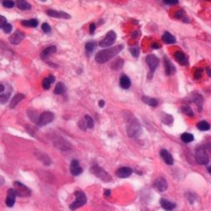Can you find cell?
<instances>
[{"mask_svg":"<svg viewBox=\"0 0 211 211\" xmlns=\"http://www.w3.org/2000/svg\"><path fill=\"white\" fill-rule=\"evenodd\" d=\"M75 195L76 197V199L69 206V208L71 209L72 210H75L76 209L80 208L81 206L85 205L87 200L86 196L84 194V192H83L82 191H76L75 192Z\"/></svg>","mask_w":211,"mask_h":211,"instance_id":"obj_5","label":"cell"},{"mask_svg":"<svg viewBox=\"0 0 211 211\" xmlns=\"http://www.w3.org/2000/svg\"><path fill=\"white\" fill-rule=\"evenodd\" d=\"M151 47H152L153 49H159L161 47H160V45L158 43H153L151 45Z\"/></svg>","mask_w":211,"mask_h":211,"instance_id":"obj_51","label":"cell"},{"mask_svg":"<svg viewBox=\"0 0 211 211\" xmlns=\"http://www.w3.org/2000/svg\"><path fill=\"white\" fill-rule=\"evenodd\" d=\"M129 51H130L131 54L134 57V58H137L140 55V47L138 46H133L129 48Z\"/></svg>","mask_w":211,"mask_h":211,"instance_id":"obj_38","label":"cell"},{"mask_svg":"<svg viewBox=\"0 0 211 211\" xmlns=\"http://www.w3.org/2000/svg\"><path fill=\"white\" fill-rule=\"evenodd\" d=\"M131 85V81L130 79L127 77L126 75H123L120 78V86L123 88V89H125L127 90L128 89Z\"/></svg>","mask_w":211,"mask_h":211,"instance_id":"obj_23","label":"cell"},{"mask_svg":"<svg viewBox=\"0 0 211 211\" xmlns=\"http://www.w3.org/2000/svg\"><path fill=\"white\" fill-rule=\"evenodd\" d=\"M25 96L24 94H21V93H18L17 95H15V96L13 97V99L11 100V101H10V107L11 109L15 108L16 106L18 105L20 101H21L22 100L25 98Z\"/></svg>","mask_w":211,"mask_h":211,"instance_id":"obj_22","label":"cell"},{"mask_svg":"<svg viewBox=\"0 0 211 211\" xmlns=\"http://www.w3.org/2000/svg\"><path fill=\"white\" fill-rule=\"evenodd\" d=\"M51 82L48 80V78H45L43 80H42V87H43L44 90H49L50 87H51Z\"/></svg>","mask_w":211,"mask_h":211,"instance_id":"obj_40","label":"cell"},{"mask_svg":"<svg viewBox=\"0 0 211 211\" xmlns=\"http://www.w3.org/2000/svg\"><path fill=\"white\" fill-rule=\"evenodd\" d=\"M41 30L43 31L44 33H50L52 31V29H51V26L49 25V24L47 23H43L41 25Z\"/></svg>","mask_w":211,"mask_h":211,"instance_id":"obj_42","label":"cell"},{"mask_svg":"<svg viewBox=\"0 0 211 211\" xmlns=\"http://www.w3.org/2000/svg\"><path fill=\"white\" fill-rule=\"evenodd\" d=\"M7 23V19L6 18L4 17V16L1 15H0V29L2 28L3 29V27L4 26V25Z\"/></svg>","mask_w":211,"mask_h":211,"instance_id":"obj_46","label":"cell"},{"mask_svg":"<svg viewBox=\"0 0 211 211\" xmlns=\"http://www.w3.org/2000/svg\"><path fill=\"white\" fill-rule=\"evenodd\" d=\"M202 75H203V69L202 68H198L194 72V78L196 80H199L202 77Z\"/></svg>","mask_w":211,"mask_h":211,"instance_id":"obj_44","label":"cell"},{"mask_svg":"<svg viewBox=\"0 0 211 211\" xmlns=\"http://www.w3.org/2000/svg\"><path fill=\"white\" fill-rule=\"evenodd\" d=\"M160 155H161L162 160L164 161L166 164L169 165V166L173 165L174 163L173 157H172V155H171V153L169 152L168 150H166V149H161V152H160Z\"/></svg>","mask_w":211,"mask_h":211,"instance_id":"obj_17","label":"cell"},{"mask_svg":"<svg viewBox=\"0 0 211 211\" xmlns=\"http://www.w3.org/2000/svg\"><path fill=\"white\" fill-rule=\"evenodd\" d=\"M10 97V93L0 94V104H5L9 101Z\"/></svg>","mask_w":211,"mask_h":211,"instance_id":"obj_39","label":"cell"},{"mask_svg":"<svg viewBox=\"0 0 211 211\" xmlns=\"http://www.w3.org/2000/svg\"><path fill=\"white\" fill-rule=\"evenodd\" d=\"M141 127L134 118H130L127 122V132L129 137H136L140 134Z\"/></svg>","mask_w":211,"mask_h":211,"instance_id":"obj_2","label":"cell"},{"mask_svg":"<svg viewBox=\"0 0 211 211\" xmlns=\"http://www.w3.org/2000/svg\"><path fill=\"white\" fill-rule=\"evenodd\" d=\"M162 41H164L165 43L166 44H173L177 41L175 37H173V36H172L171 33H169V32H165L164 35H163V37H162Z\"/></svg>","mask_w":211,"mask_h":211,"instance_id":"obj_26","label":"cell"},{"mask_svg":"<svg viewBox=\"0 0 211 211\" xmlns=\"http://www.w3.org/2000/svg\"><path fill=\"white\" fill-rule=\"evenodd\" d=\"M79 127H80V129H82V130L85 131L87 129V124H86V122H85V119H82V120H80V123H79Z\"/></svg>","mask_w":211,"mask_h":211,"instance_id":"obj_45","label":"cell"},{"mask_svg":"<svg viewBox=\"0 0 211 211\" xmlns=\"http://www.w3.org/2000/svg\"><path fill=\"white\" fill-rule=\"evenodd\" d=\"M25 38V36L21 31H16L15 33H13L10 37V42L13 45H18L22 41V40Z\"/></svg>","mask_w":211,"mask_h":211,"instance_id":"obj_14","label":"cell"},{"mask_svg":"<svg viewBox=\"0 0 211 211\" xmlns=\"http://www.w3.org/2000/svg\"><path fill=\"white\" fill-rule=\"evenodd\" d=\"M90 172L97 177H99L100 179H101L104 182H110L112 180L111 176L104 169L100 167L98 165H94L93 166L90 168Z\"/></svg>","mask_w":211,"mask_h":211,"instance_id":"obj_3","label":"cell"},{"mask_svg":"<svg viewBox=\"0 0 211 211\" xmlns=\"http://www.w3.org/2000/svg\"><path fill=\"white\" fill-rule=\"evenodd\" d=\"M192 101L195 103L196 106L199 108V111H201L203 107V103H204V99L203 96L199 94H195L192 96Z\"/></svg>","mask_w":211,"mask_h":211,"instance_id":"obj_25","label":"cell"},{"mask_svg":"<svg viewBox=\"0 0 211 211\" xmlns=\"http://www.w3.org/2000/svg\"><path fill=\"white\" fill-rule=\"evenodd\" d=\"M16 5L21 10H29L31 9V5L25 0H19L16 2Z\"/></svg>","mask_w":211,"mask_h":211,"instance_id":"obj_28","label":"cell"},{"mask_svg":"<svg viewBox=\"0 0 211 211\" xmlns=\"http://www.w3.org/2000/svg\"><path fill=\"white\" fill-rule=\"evenodd\" d=\"M164 3L168 4V5H174V4H177V3H178V1L171 0V1H164Z\"/></svg>","mask_w":211,"mask_h":211,"instance_id":"obj_49","label":"cell"},{"mask_svg":"<svg viewBox=\"0 0 211 211\" xmlns=\"http://www.w3.org/2000/svg\"><path fill=\"white\" fill-rule=\"evenodd\" d=\"M14 186H15V191L16 192V195L19 196V197H29L31 195V190L29 189L28 187L25 186L24 184H22L19 182H15L14 183Z\"/></svg>","mask_w":211,"mask_h":211,"instance_id":"obj_9","label":"cell"},{"mask_svg":"<svg viewBox=\"0 0 211 211\" xmlns=\"http://www.w3.org/2000/svg\"><path fill=\"white\" fill-rule=\"evenodd\" d=\"M142 101L147 104V105L150 106H154V107L158 105L157 100L155 99V98H152V97H149V96H142Z\"/></svg>","mask_w":211,"mask_h":211,"instance_id":"obj_27","label":"cell"},{"mask_svg":"<svg viewBox=\"0 0 211 211\" xmlns=\"http://www.w3.org/2000/svg\"><path fill=\"white\" fill-rule=\"evenodd\" d=\"M53 144H54V146L56 148L61 149V150H68V149H71L70 144L68 143L66 140L61 138V137L57 138L56 140H53Z\"/></svg>","mask_w":211,"mask_h":211,"instance_id":"obj_10","label":"cell"},{"mask_svg":"<svg viewBox=\"0 0 211 211\" xmlns=\"http://www.w3.org/2000/svg\"><path fill=\"white\" fill-rule=\"evenodd\" d=\"M66 91V85L62 82H58L55 86L54 89V94L55 95H62L65 93Z\"/></svg>","mask_w":211,"mask_h":211,"instance_id":"obj_29","label":"cell"},{"mask_svg":"<svg viewBox=\"0 0 211 211\" xmlns=\"http://www.w3.org/2000/svg\"><path fill=\"white\" fill-rule=\"evenodd\" d=\"M98 105H99L100 107H103V106H105V101H104V100H100Z\"/></svg>","mask_w":211,"mask_h":211,"instance_id":"obj_52","label":"cell"},{"mask_svg":"<svg viewBox=\"0 0 211 211\" xmlns=\"http://www.w3.org/2000/svg\"><path fill=\"white\" fill-rule=\"evenodd\" d=\"M21 24L25 27H31V28H35L38 25V20L37 19H24L22 20Z\"/></svg>","mask_w":211,"mask_h":211,"instance_id":"obj_24","label":"cell"},{"mask_svg":"<svg viewBox=\"0 0 211 211\" xmlns=\"http://www.w3.org/2000/svg\"><path fill=\"white\" fill-rule=\"evenodd\" d=\"M4 85L3 84H0V93H2V92H3L4 91Z\"/></svg>","mask_w":211,"mask_h":211,"instance_id":"obj_55","label":"cell"},{"mask_svg":"<svg viewBox=\"0 0 211 211\" xmlns=\"http://www.w3.org/2000/svg\"><path fill=\"white\" fill-rule=\"evenodd\" d=\"M154 187L155 188L158 190L159 192H165L166 191L168 187V183L166 180L163 177H159L154 183Z\"/></svg>","mask_w":211,"mask_h":211,"instance_id":"obj_12","label":"cell"},{"mask_svg":"<svg viewBox=\"0 0 211 211\" xmlns=\"http://www.w3.org/2000/svg\"><path fill=\"white\" fill-rule=\"evenodd\" d=\"M206 148H207V149H209V152L211 153V144H208L206 145Z\"/></svg>","mask_w":211,"mask_h":211,"instance_id":"obj_56","label":"cell"},{"mask_svg":"<svg viewBox=\"0 0 211 211\" xmlns=\"http://www.w3.org/2000/svg\"><path fill=\"white\" fill-rule=\"evenodd\" d=\"M208 171L209 172V173L211 174V166H209V167H208Z\"/></svg>","mask_w":211,"mask_h":211,"instance_id":"obj_57","label":"cell"},{"mask_svg":"<svg viewBox=\"0 0 211 211\" xmlns=\"http://www.w3.org/2000/svg\"><path fill=\"white\" fill-rule=\"evenodd\" d=\"M132 173H133V170L130 167H127V166L118 168L116 171V175L120 178H127L130 177Z\"/></svg>","mask_w":211,"mask_h":211,"instance_id":"obj_15","label":"cell"},{"mask_svg":"<svg viewBox=\"0 0 211 211\" xmlns=\"http://www.w3.org/2000/svg\"><path fill=\"white\" fill-rule=\"evenodd\" d=\"M16 192L15 191V189L13 188H10V189L8 190V192H7V198H6V205L8 207H12L13 205H15V198H16Z\"/></svg>","mask_w":211,"mask_h":211,"instance_id":"obj_18","label":"cell"},{"mask_svg":"<svg viewBox=\"0 0 211 211\" xmlns=\"http://www.w3.org/2000/svg\"><path fill=\"white\" fill-rule=\"evenodd\" d=\"M195 158L197 163L201 166H205L207 165L209 161V156L207 153L205 151V148H203L201 146H199L196 148L195 150Z\"/></svg>","mask_w":211,"mask_h":211,"instance_id":"obj_4","label":"cell"},{"mask_svg":"<svg viewBox=\"0 0 211 211\" xmlns=\"http://www.w3.org/2000/svg\"><path fill=\"white\" fill-rule=\"evenodd\" d=\"M123 63H124V62H123V59L121 58L117 59V60H115V61L112 63V69H114V70H118V69H120V68L123 67Z\"/></svg>","mask_w":211,"mask_h":211,"instance_id":"obj_34","label":"cell"},{"mask_svg":"<svg viewBox=\"0 0 211 211\" xmlns=\"http://www.w3.org/2000/svg\"><path fill=\"white\" fill-rule=\"evenodd\" d=\"M27 114H28V117L30 118L31 121L34 122L36 123H37L38 119H39L40 116L37 115V111L32 110V109H29V110H27Z\"/></svg>","mask_w":211,"mask_h":211,"instance_id":"obj_30","label":"cell"},{"mask_svg":"<svg viewBox=\"0 0 211 211\" xmlns=\"http://www.w3.org/2000/svg\"><path fill=\"white\" fill-rule=\"evenodd\" d=\"M53 119H54V114L53 112H44L39 117L37 124L39 127H43V126H46V125L51 123L53 121Z\"/></svg>","mask_w":211,"mask_h":211,"instance_id":"obj_7","label":"cell"},{"mask_svg":"<svg viewBox=\"0 0 211 211\" xmlns=\"http://www.w3.org/2000/svg\"><path fill=\"white\" fill-rule=\"evenodd\" d=\"M145 60L147 64L149 66V75H150V78H151L153 74L155 73V69L157 68L159 65V58L156 56H155L154 54H149L146 57Z\"/></svg>","mask_w":211,"mask_h":211,"instance_id":"obj_8","label":"cell"},{"mask_svg":"<svg viewBox=\"0 0 211 211\" xmlns=\"http://www.w3.org/2000/svg\"><path fill=\"white\" fill-rule=\"evenodd\" d=\"M165 70H166V74L167 75H173L176 72V68L173 64L169 61L167 58H165Z\"/></svg>","mask_w":211,"mask_h":211,"instance_id":"obj_21","label":"cell"},{"mask_svg":"<svg viewBox=\"0 0 211 211\" xmlns=\"http://www.w3.org/2000/svg\"><path fill=\"white\" fill-rule=\"evenodd\" d=\"M3 31H4L5 33H7V34L10 33V32L12 31V25L10 24V23H6V24L4 25V26L3 27Z\"/></svg>","mask_w":211,"mask_h":211,"instance_id":"obj_43","label":"cell"},{"mask_svg":"<svg viewBox=\"0 0 211 211\" xmlns=\"http://www.w3.org/2000/svg\"><path fill=\"white\" fill-rule=\"evenodd\" d=\"M84 119H85V122H86L87 124V128H92L94 127V120L93 118H91L90 116L85 115L84 116Z\"/></svg>","mask_w":211,"mask_h":211,"instance_id":"obj_37","label":"cell"},{"mask_svg":"<svg viewBox=\"0 0 211 211\" xmlns=\"http://www.w3.org/2000/svg\"><path fill=\"white\" fill-rule=\"evenodd\" d=\"M197 127H198V128H199V130L208 131L209 130V128H210V125H209V123L208 122L201 121L198 123Z\"/></svg>","mask_w":211,"mask_h":211,"instance_id":"obj_33","label":"cell"},{"mask_svg":"<svg viewBox=\"0 0 211 211\" xmlns=\"http://www.w3.org/2000/svg\"><path fill=\"white\" fill-rule=\"evenodd\" d=\"M206 73H207V75H208L209 77L211 78V68H206Z\"/></svg>","mask_w":211,"mask_h":211,"instance_id":"obj_53","label":"cell"},{"mask_svg":"<svg viewBox=\"0 0 211 211\" xmlns=\"http://www.w3.org/2000/svg\"><path fill=\"white\" fill-rule=\"evenodd\" d=\"M117 39V34L113 31H110L106 37L99 42V46L101 47H107L112 46Z\"/></svg>","mask_w":211,"mask_h":211,"instance_id":"obj_6","label":"cell"},{"mask_svg":"<svg viewBox=\"0 0 211 211\" xmlns=\"http://www.w3.org/2000/svg\"><path fill=\"white\" fill-rule=\"evenodd\" d=\"M96 24H94V23H91L90 25V33L91 35L94 34V32H95V31H96Z\"/></svg>","mask_w":211,"mask_h":211,"instance_id":"obj_47","label":"cell"},{"mask_svg":"<svg viewBox=\"0 0 211 211\" xmlns=\"http://www.w3.org/2000/svg\"><path fill=\"white\" fill-rule=\"evenodd\" d=\"M3 7H5V8H8V9H11V8H13V7L15 6V3L14 2V1H12V0H8V1H3Z\"/></svg>","mask_w":211,"mask_h":211,"instance_id":"obj_41","label":"cell"},{"mask_svg":"<svg viewBox=\"0 0 211 211\" xmlns=\"http://www.w3.org/2000/svg\"><path fill=\"white\" fill-rule=\"evenodd\" d=\"M184 15V11L183 10H179V11H177V13H176V15H175V17L176 18H178V19H180V18H183V16Z\"/></svg>","mask_w":211,"mask_h":211,"instance_id":"obj_48","label":"cell"},{"mask_svg":"<svg viewBox=\"0 0 211 211\" xmlns=\"http://www.w3.org/2000/svg\"><path fill=\"white\" fill-rule=\"evenodd\" d=\"M160 204L161 205L162 208L166 211L173 210L174 209L176 208V204H174L171 201H168L167 199H161L160 200Z\"/></svg>","mask_w":211,"mask_h":211,"instance_id":"obj_19","label":"cell"},{"mask_svg":"<svg viewBox=\"0 0 211 211\" xmlns=\"http://www.w3.org/2000/svg\"><path fill=\"white\" fill-rule=\"evenodd\" d=\"M57 52V47L55 46H50V47H47L46 49H44L41 53V59H47L49 56H51L53 53H56Z\"/></svg>","mask_w":211,"mask_h":211,"instance_id":"obj_20","label":"cell"},{"mask_svg":"<svg viewBox=\"0 0 211 211\" xmlns=\"http://www.w3.org/2000/svg\"><path fill=\"white\" fill-rule=\"evenodd\" d=\"M161 122L164 124L171 125L173 123V118L169 114H163L161 118Z\"/></svg>","mask_w":211,"mask_h":211,"instance_id":"obj_35","label":"cell"},{"mask_svg":"<svg viewBox=\"0 0 211 211\" xmlns=\"http://www.w3.org/2000/svg\"><path fill=\"white\" fill-rule=\"evenodd\" d=\"M96 41H89L85 44V52H86L88 54H90V53L93 52L94 50L96 49Z\"/></svg>","mask_w":211,"mask_h":211,"instance_id":"obj_32","label":"cell"},{"mask_svg":"<svg viewBox=\"0 0 211 211\" xmlns=\"http://www.w3.org/2000/svg\"><path fill=\"white\" fill-rule=\"evenodd\" d=\"M111 195V190L109 189H106L105 191V196L106 197H109V196Z\"/></svg>","mask_w":211,"mask_h":211,"instance_id":"obj_54","label":"cell"},{"mask_svg":"<svg viewBox=\"0 0 211 211\" xmlns=\"http://www.w3.org/2000/svg\"><path fill=\"white\" fill-rule=\"evenodd\" d=\"M174 58L177 60V62L180 63L181 65L187 66L188 65V59L187 56L181 51H177L174 54Z\"/></svg>","mask_w":211,"mask_h":211,"instance_id":"obj_16","label":"cell"},{"mask_svg":"<svg viewBox=\"0 0 211 211\" xmlns=\"http://www.w3.org/2000/svg\"><path fill=\"white\" fill-rule=\"evenodd\" d=\"M47 78H48V80H49V81L51 82V83H52V84H53V83H54V81H55V77H54L53 75H49V76H48Z\"/></svg>","mask_w":211,"mask_h":211,"instance_id":"obj_50","label":"cell"},{"mask_svg":"<svg viewBox=\"0 0 211 211\" xmlns=\"http://www.w3.org/2000/svg\"><path fill=\"white\" fill-rule=\"evenodd\" d=\"M182 111H183L186 115H187L188 117H193L194 116V114H193V112H192V110L191 109V107H189V106H182Z\"/></svg>","mask_w":211,"mask_h":211,"instance_id":"obj_36","label":"cell"},{"mask_svg":"<svg viewBox=\"0 0 211 211\" xmlns=\"http://www.w3.org/2000/svg\"><path fill=\"white\" fill-rule=\"evenodd\" d=\"M69 169H70V172H71L72 175L75 176V177L80 175L83 172V169L81 168L80 162L78 161L77 160H73L72 161Z\"/></svg>","mask_w":211,"mask_h":211,"instance_id":"obj_13","label":"cell"},{"mask_svg":"<svg viewBox=\"0 0 211 211\" xmlns=\"http://www.w3.org/2000/svg\"><path fill=\"white\" fill-rule=\"evenodd\" d=\"M181 140H183L184 143H190L192 142L194 140V137L192 134H189V133H183L182 135H181Z\"/></svg>","mask_w":211,"mask_h":211,"instance_id":"obj_31","label":"cell"},{"mask_svg":"<svg viewBox=\"0 0 211 211\" xmlns=\"http://www.w3.org/2000/svg\"><path fill=\"white\" fill-rule=\"evenodd\" d=\"M123 49V45H118L116 47H112L101 50L96 53V61L99 63H105L113 57L118 55V53Z\"/></svg>","mask_w":211,"mask_h":211,"instance_id":"obj_1","label":"cell"},{"mask_svg":"<svg viewBox=\"0 0 211 211\" xmlns=\"http://www.w3.org/2000/svg\"><path fill=\"white\" fill-rule=\"evenodd\" d=\"M47 15L53 17V18H58V19H68L71 18V16L68 15V13L63 12V11H58V10H49L47 11Z\"/></svg>","mask_w":211,"mask_h":211,"instance_id":"obj_11","label":"cell"}]
</instances>
